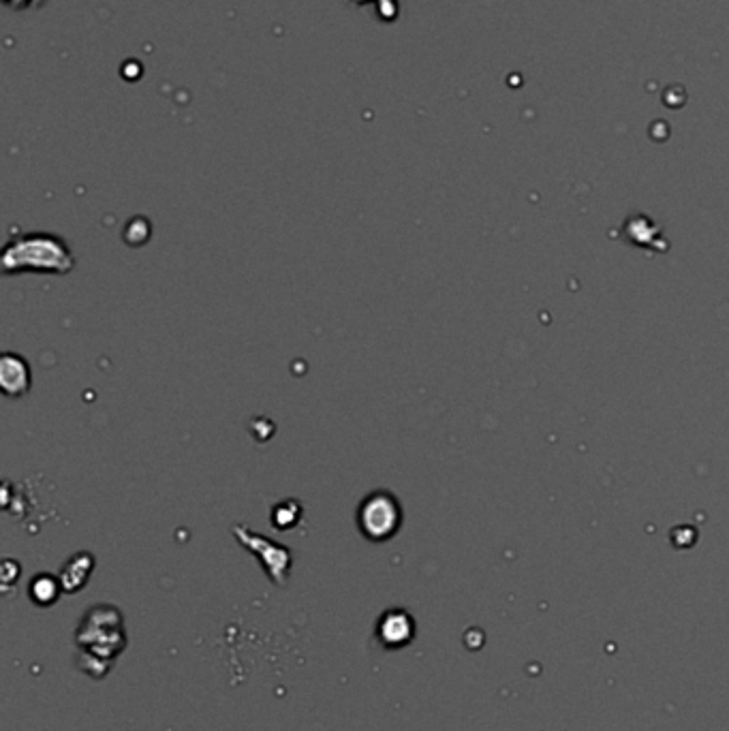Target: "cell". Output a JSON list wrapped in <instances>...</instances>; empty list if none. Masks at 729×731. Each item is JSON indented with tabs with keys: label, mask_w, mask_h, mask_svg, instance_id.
<instances>
[{
	"label": "cell",
	"mask_w": 729,
	"mask_h": 731,
	"mask_svg": "<svg viewBox=\"0 0 729 731\" xmlns=\"http://www.w3.org/2000/svg\"><path fill=\"white\" fill-rule=\"evenodd\" d=\"M3 274H56L65 276L75 268V257L67 240L52 233H20L5 244L0 257Z\"/></svg>",
	"instance_id": "6da1fadb"
},
{
	"label": "cell",
	"mask_w": 729,
	"mask_h": 731,
	"mask_svg": "<svg viewBox=\"0 0 729 731\" xmlns=\"http://www.w3.org/2000/svg\"><path fill=\"white\" fill-rule=\"evenodd\" d=\"M92 569H95V558L88 552H80L69 558L58 578L62 590H65V593H77V590H82L90 580Z\"/></svg>",
	"instance_id": "52a82bcc"
},
{
	"label": "cell",
	"mask_w": 729,
	"mask_h": 731,
	"mask_svg": "<svg viewBox=\"0 0 729 731\" xmlns=\"http://www.w3.org/2000/svg\"><path fill=\"white\" fill-rule=\"evenodd\" d=\"M234 535L246 550H251L259 558L272 582L285 584L291 567V552L287 548H283L281 543L270 541L268 537L251 533L246 526H234Z\"/></svg>",
	"instance_id": "277c9868"
},
{
	"label": "cell",
	"mask_w": 729,
	"mask_h": 731,
	"mask_svg": "<svg viewBox=\"0 0 729 731\" xmlns=\"http://www.w3.org/2000/svg\"><path fill=\"white\" fill-rule=\"evenodd\" d=\"M60 580L52 578V575H39L33 582H30V599L39 605H52L60 595Z\"/></svg>",
	"instance_id": "ba28073f"
},
{
	"label": "cell",
	"mask_w": 729,
	"mask_h": 731,
	"mask_svg": "<svg viewBox=\"0 0 729 731\" xmlns=\"http://www.w3.org/2000/svg\"><path fill=\"white\" fill-rule=\"evenodd\" d=\"M358 531L364 539L383 543L398 535L402 526V505L390 490H375L358 505Z\"/></svg>",
	"instance_id": "3957f363"
},
{
	"label": "cell",
	"mask_w": 729,
	"mask_h": 731,
	"mask_svg": "<svg viewBox=\"0 0 729 731\" xmlns=\"http://www.w3.org/2000/svg\"><path fill=\"white\" fill-rule=\"evenodd\" d=\"M0 387L7 398H24L33 387V370L18 353L0 357Z\"/></svg>",
	"instance_id": "5b68a950"
},
{
	"label": "cell",
	"mask_w": 729,
	"mask_h": 731,
	"mask_svg": "<svg viewBox=\"0 0 729 731\" xmlns=\"http://www.w3.org/2000/svg\"><path fill=\"white\" fill-rule=\"evenodd\" d=\"M77 646L86 652V663L97 661L107 665L118 657L124 648L122 616L112 605H97L92 608L77 629Z\"/></svg>",
	"instance_id": "7a4b0ae2"
},
{
	"label": "cell",
	"mask_w": 729,
	"mask_h": 731,
	"mask_svg": "<svg viewBox=\"0 0 729 731\" xmlns=\"http://www.w3.org/2000/svg\"><path fill=\"white\" fill-rule=\"evenodd\" d=\"M302 505L296 499L289 501H281L274 509H272V526H276L278 531H289V528L296 526L302 518Z\"/></svg>",
	"instance_id": "9c48e42d"
},
{
	"label": "cell",
	"mask_w": 729,
	"mask_h": 731,
	"mask_svg": "<svg viewBox=\"0 0 729 731\" xmlns=\"http://www.w3.org/2000/svg\"><path fill=\"white\" fill-rule=\"evenodd\" d=\"M413 629V618L405 610H390L381 616L377 633L387 648H400L411 640Z\"/></svg>",
	"instance_id": "8992f818"
}]
</instances>
